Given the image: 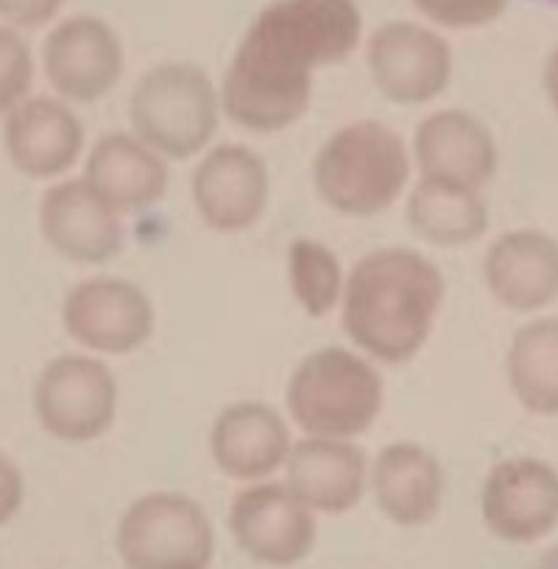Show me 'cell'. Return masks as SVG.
<instances>
[{
  "label": "cell",
  "mask_w": 558,
  "mask_h": 569,
  "mask_svg": "<svg viewBox=\"0 0 558 569\" xmlns=\"http://www.w3.org/2000/svg\"><path fill=\"white\" fill-rule=\"evenodd\" d=\"M360 34L363 18L355 0H273L229 62L223 112L257 134L288 129L308 112L313 70L343 62Z\"/></svg>",
  "instance_id": "1"
},
{
  "label": "cell",
  "mask_w": 558,
  "mask_h": 569,
  "mask_svg": "<svg viewBox=\"0 0 558 569\" xmlns=\"http://www.w3.org/2000/svg\"><path fill=\"white\" fill-rule=\"evenodd\" d=\"M445 277L413 249H380L352 268L343 288V330L382 363H405L430 338Z\"/></svg>",
  "instance_id": "2"
},
{
  "label": "cell",
  "mask_w": 558,
  "mask_h": 569,
  "mask_svg": "<svg viewBox=\"0 0 558 569\" xmlns=\"http://www.w3.org/2000/svg\"><path fill=\"white\" fill-rule=\"evenodd\" d=\"M410 157L402 137L380 120L338 129L313 160V184L321 199L343 216L369 218L402 196Z\"/></svg>",
  "instance_id": "3"
},
{
  "label": "cell",
  "mask_w": 558,
  "mask_h": 569,
  "mask_svg": "<svg viewBox=\"0 0 558 569\" xmlns=\"http://www.w3.org/2000/svg\"><path fill=\"white\" fill-rule=\"evenodd\" d=\"M382 408V380L341 347L308 355L288 382V410L316 439H347L366 433Z\"/></svg>",
  "instance_id": "4"
},
{
  "label": "cell",
  "mask_w": 558,
  "mask_h": 569,
  "mask_svg": "<svg viewBox=\"0 0 558 569\" xmlns=\"http://www.w3.org/2000/svg\"><path fill=\"white\" fill-rule=\"evenodd\" d=\"M129 114L131 129L149 149L166 160H188L216 134L221 96L196 64H157L137 81Z\"/></svg>",
  "instance_id": "5"
},
{
  "label": "cell",
  "mask_w": 558,
  "mask_h": 569,
  "mask_svg": "<svg viewBox=\"0 0 558 569\" xmlns=\"http://www.w3.org/2000/svg\"><path fill=\"white\" fill-rule=\"evenodd\" d=\"M118 552L129 569H210L216 533L188 495L151 491L120 517Z\"/></svg>",
  "instance_id": "6"
},
{
  "label": "cell",
  "mask_w": 558,
  "mask_h": 569,
  "mask_svg": "<svg viewBox=\"0 0 558 569\" xmlns=\"http://www.w3.org/2000/svg\"><path fill=\"white\" fill-rule=\"evenodd\" d=\"M34 413L42 430L64 445H90L112 427L118 382L90 355H59L34 382Z\"/></svg>",
  "instance_id": "7"
},
{
  "label": "cell",
  "mask_w": 558,
  "mask_h": 569,
  "mask_svg": "<svg viewBox=\"0 0 558 569\" xmlns=\"http://www.w3.org/2000/svg\"><path fill=\"white\" fill-rule=\"evenodd\" d=\"M62 321L68 336L90 352L129 355L155 332V305L129 279L92 277L68 293Z\"/></svg>",
  "instance_id": "8"
},
{
  "label": "cell",
  "mask_w": 558,
  "mask_h": 569,
  "mask_svg": "<svg viewBox=\"0 0 558 569\" xmlns=\"http://www.w3.org/2000/svg\"><path fill=\"white\" fill-rule=\"evenodd\" d=\"M369 70L377 90L393 103H428L452 79V48L425 26L393 20L369 40Z\"/></svg>",
  "instance_id": "9"
},
{
  "label": "cell",
  "mask_w": 558,
  "mask_h": 569,
  "mask_svg": "<svg viewBox=\"0 0 558 569\" xmlns=\"http://www.w3.org/2000/svg\"><path fill=\"white\" fill-rule=\"evenodd\" d=\"M229 530L240 550L266 567L299 563L316 541L313 511L288 486L255 483L229 508Z\"/></svg>",
  "instance_id": "10"
},
{
  "label": "cell",
  "mask_w": 558,
  "mask_h": 569,
  "mask_svg": "<svg viewBox=\"0 0 558 569\" xmlns=\"http://www.w3.org/2000/svg\"><path fill=\"white\" fill-rule=\"evenodd\" d=\"M42 62L59 96L76 103H92L118 87L126 53L112 26L92 14H76L48 34Z\"/></svg>",
  "instance_id": "11"
},
{
  "label": "cell",
  "mask_w": 558,
  "mask_h": 569,
  "mask_svg": "<svg viewBox=\"0 0 558 569\" xmlns=\"http://www.w3.org/2000/svg\"><path fill=\"white\" fill-rule=\"evenodd\" d=\"M193 201L207 227L243 232L268 204V168L249 146H218L193 173Z\"/></svg>",
  "instance_id": "12"
},
{
  "label": "cell",
  "mask_w": 558,
  "mask_h": 569,
  "mask_svg": "<svg viewBox=\"0 0 558 569\" xmlns=\"http://www.w3.org/2000/svg\"><path fill=\"white\" fill-rule=\"evenodd\" d=\"M484 519L506 541H536L558 522V478L550 467L514 458L491 469L480 497Z\"/></svg>",
  "instance_id": "13"
},
{
  "label": "cell",
  "mask_w": 558,
  "mask_h": 569,
  "mask_svg": "<svg viewBox=\"0 0 558 569\" xmlns=\"http://www.w3.org/2000/svg\"><path fill=\"white\" fill-rule=\"evenodd\" d=\"M40 232L57 254L81 266L107 262L123 249L120 212L109 207L84 179L62 182L42 196Z\"/></svg>",
  "instance_id": "14"
},
{
  "label": "cell",
  "mask_w": 558,
  "mask_h": 569,
  "mask_svg": "<svg viewBox=\"0 0 558 569\" xmlns=\"http://www.w3.org/2000/svg\"><path fill=\"white\" fill-rule=\"evenodd\" d=\"M3 149L23 177H62L84 149V126L79 114L57 98H26L7 114Z\"/></svg>",
  "instance_id": "15"
},
{
  "label": "cell",
  "mask_w": 558,
  "mask_h": 569,
  "mask_svg": "<svg viewBox=\"0 0 558 569\" xmlns=\"http://www.w3.org/2000/svg\"><path fill=\"white\" fill-rule=\"evenodd\" d=\"M422 179L478 190L495 177L497 149L489 129L461 109H441L425 118L413 140Z\"/></svg>",
  "instance_id": "16"
},
{
  "label": "cell",
  "mask_w": 558,
  "mask_h": 569,
  "mask_svg": "<svg viewBox=\"0 0 558 569\" xmlns=\"http://www.w3.org/2000/svg\"><path fill=\"white\" fill-rule=\"evenodd\" d=\"M291 447L282 416L262 402L229 405L210 430L212 461L232 480L257 483L268 478L286 467Z\"/></svg>",
  "instance_id": "17"
},
{
  "label": "cell",
  "mask_w": 558,
  "mask_h": 569,
  "mask_svg": "<svg viewBox=\"0 0 558 569\" xmlns=\"http://www.w3.org/2000/svg\"><path fill=\"white\" fill-rule=\"evenodd\" d=\"M369 480L366 452L347 439H316L291 447L286 461V486L321 513H343L360 502Z\"/></svg>",
  "instance_id": "18"
},
{
  "label": "cell",
  "mask_w": 558,
  "mask_h": 569,
  "mask_svg": "<svg viewBox=\"0 0 558 569\" xmlns=\"http://www.w3.org/2000/svg\"><path fill=\"white\" fill-rule=\"evenodd\" d=\"M84 182L118 212L146 210L166 196L171 173L166 157L137 134L101 137L87 157Z\"/></svg>",
  "instance_id": "19"
},
{
  "label": "cell",
  "mask_w": 558,
  "mask_h": 569,
  "mask_svg": "<svg viewBox=\"0 0 558 569\" xmlns=\"http://www.w3.org/2000/svg\"><path fill=\"white\" fill-rule=\"evenodd\" d=\"M371 491L391 522L419 528L436 519L445 497V472L434 452L413 441H397L377 456Z\"/></svg>",
  "instance_id": "20"
},
{
  "label": "cell",
  "mask_w": 558,
  "mask_h": 569,
  "mask_svg": "<svg viewBox=\"0 0 558 569\" xmlns=\"http://www.w3.org/2000/svg\"><path fill=\"white\" fill-rule=\"evenodd\" d=\"M489 291L511 310H536L558 293V246L539 232H508L486 254Z\"/></svg>",
  "instance_id": "21"
},
{
  "label": "cell",
  "mask_w": 558,
  "mask_h": 569,
  "mask_svg": "<svg viewBox=\"0 0 558 569\" xmlns=\"http://www.w3.org/2000/svg\"><path fill=\"white\" fill-rule=\"evenodd\" d=\"M405 218L422 240L445 249L469 246L489 227V210L478 190L419 179L405 204Z\"/></svg>",
  "instance_id": "22"
},
{
  "label": "cell",
  "mask_w": 558,
  "mask_h": 569,
  "mask_svg": "<svg viewBox=\"0 0 558 569\" xmlns=\"http://www.w3.org/2000/svg\"><path fill=\"white\" fill-rule=\"evenodd\" d=\"M508 377L525 408L558 413V319L536 321L514 338Z\"/></svg>",
  "instance_id": "23"
},
{
  "label": "cell",
  "mask_w": 558,
  "mask_h": 569,
  "mask_svg": "<svg viewBox=\"0 0 558 569\" xmlns=\"http://www.w3.org/2000/svg\"><path fill=\"white\" fill-rule=\"evenodd\" d=\"M288 277H291V291L297 302L313 319L330 313L343 299V288H347L338 257L310 238H299L291 243Z\"/></svg>",
  "instance_id": "24"
},
{
  "label": "cell",
  "mask_w": 558,
  "mask_h": 569,
  "mask_svg": "<svg viewBox=\"0 0 558 569\" xmlns=\"http://www.w3.org/2000/svg\"><path fill=\"white\" fill-rule=\"evenodd\" d=\"M34 81V57L23 37L0 26V118L26 101Z\"/></svg>",
  "instance_id": "25"
},
{
  "label": "cell",
  "mask_w": 558,
  "mask_h": 569,
  "mask_svg": "<svg viewBox=\"0 0 558 569\" xmlns=\"http://www.w3.org/2000/svg\"><path fill=\"white\" fill-rule=\"evenodd\" d=\"M508 0H413V7L445 29H478L500 18Z\"/></svg>",
  "instance_id": "26"
},
{
  "label": "cell",
  "mask_w": 558,
  "mask_h": 569,
  "mask_svg": "<svg viewBox=\"0 0 558 569\" xmlns=\"http://www.w3.org/2000/svg\"><path fill=\"white\" fill-rule=\"evenodd\" d=\"M64 0H0V18L20 29H37L57 18Z\"/></svg>",
  "instance_id": "27"
},
{
  "label": "cell",
  "mask_w": 558,
  "mask_h": 569,
  "mask_svg": "<svg viewBox=\"0 0 558 569\" xmlns=\"http://www.w3.org/2000/svg\"><path fill=\"white\" fill-rule=\"evenodd\" d=\"M23 475L0 452V525L12 522L14 513L23 506Z\"/></svg>",
  "instance_id": "28"
},
{
  "label": "cell",
  "mask_w": 558,
  "mask_h": 569,
  "mask_svg": "<svg viewBox=\"0 0 558 569\" xmlns=\"http://www.w3.org/2000/svg\"><path fill=\"white\" fill-rule=\"evenodd\" d=\"M534 569H558V547H556V550L547 552V556L541 558V561L536 563Z\"/></svg>",
  "instance_id": "29"
},
{
  "label": "cell",
  "mask_w": 558,
  "mask_h": 569,
  "mask_svg": "<svg viewBox=\"0 0 558 569\" xmlns=\"http://www.w3.org/2000/svg\"><path fill=\"white\" fill-rule=\"evenodd\" d=\"M552 3H558V0H552Z\"/></svg>",
  "instance_id": "30"
}]
</instances>
